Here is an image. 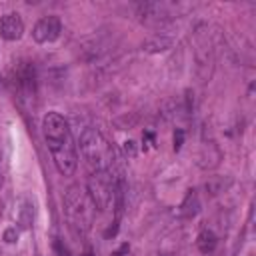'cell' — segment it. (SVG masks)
Returning a JSON list of instances; mask_svg holds the SVG:
<instances>
[{
  "mask_svg": "<svg viewBox=\"0 0 256 256\" xmlns=\"http://www.w3.org/2000/svg\"><path fill=\"white\" fill-rule=\"evenodd\" d=\"M42 136L56 170L62 176H72L78 166V152L66 118L60 112H48L42 118Z\"/></svg>",
  "mask_w": 256,
  "mask_h": 256,
  "instance_id": "1",
  "label": "cell"
},
{
  "mask_svg": "<svg viewBox=\"0 0 256 256\" xmlns=\"http://www.w3.org/2000/svg\"><path fill=\"white\" fill-rule=\"evenodd\" d=\"M94 204L88 198L86 190H82L80 186H70L64 198V212L68 218L70 228L74 230V234H86L92 226V214H94Z\"/></svg>",
  "mask_w": 256,
  "mask_h": 256,
  "instance_id": "2",
  "label": "cell"
},
{
  "mask_svg": "<svg viewBox=\"0 0 256 256\" xmlns=\"http://www.w3.org/2000/svg\"><path fill=\"white\" fill-rule=\"evenodd\" d=\"M80 152L86 160V164L92 170H104L110 168L114 160V150L104 138V134L98 128H84L80 134Z\"/></svg>",
  "mask_w": 256,
  "mask_h": 256,
  "instance_id": "3",
  "label": "cell"
},
{
  "mask_svg": "<svg viewBox=\"0 0 256 256\" xmlns=\"http://www.w3.org/2000/svg\"><path fill=\"white\" fill-rule=\"evenodd\" d=\"M116 178L110 168L104 170H92V174L86 180V194L92 200L94 208L98 212H106L112 206L114 200V188H116Z\"/></svg>",
  "mask_w": 256,
  "mask_h": 256,
  "instance_id": "4",
  "label": "cell"
},
{
  "mask_svg": "<svg viewBox=\"0 0 256 256\" xmlns=\"http://www.w3.org/2000/svg\"><path fill=\"white\" fill-rule=\"evenodd\" d=\"M12 84H14V92L18 94L20 100H32L36 96V70H34V64L22 62L14 70Z\"/></svg>",
  "mask_w": 256,
  "mask_h": 256,
  "instance_id": "5",
  "label": "cell"
},
{
  "mask_svg": "<svg viewBox=\"0 0 256 256\" xmlns=\"http://www.w3.org/2000/svg\"><path fill=\"white\" fill-rule=\"evenodd\" d=\"M62 34V22L58 16H44L36 22L34 30H32V38L38 42V44H48V42H54L58 40Z\"/></svg>",
  "mask_w": 256,
  "mask_h": 256,
  "instance_id": "6",
  "label": "cell"
},
{
  "mask_svg": "<svg viewBox=\"0 0 256 256\" xmlns=\"http://www.w3.org/2000/svg\"><path fill=\"white\" fill-rule=\"evenodd\" d=\"M24 34V20L20 18L18 12H6L0 16V36L8 42L20 40Z\"/></svg>",
  "mask_w": 256,
  "mask_h": 256,
  "instance_id": "7",
  "label": "cell"
},
{
  "mask_svg": "<svg viewBox=\"0 0 256 256\" xmlns=\"http://www.w3.org/2000/svg\"><path fill=\"white\" fill-rule=\"evenodd\" d=\"M196 60L200 68H208V64H212V48L208 42V36L198 32L196 36Z\"/></svg>",
  "mask_w": 256,
  "mask_h": 256,
  "instance_id": "8",
  "label": "cell"
},
{
  "mask_svg": "<svg viewBox=\"0 0 256 256\" xmlns=\"http://www.w3.org/2000/svg\"><path fill=\"white\" fill-rule=\"evenodd\" d=\"M198 210H200L198 194H196V190H188V194H186L184 202L180 204V214H182L184 218H192V216H196V214H198Z\"/></svg>",
  "mask_w": 256,
  "mask_h": 256,
  "instance_id": "9",
  "label": "cell"
},
{
  "mask_svg": "<svg viewBox=\"0 0 256 256\" xmlns=\"http://www.w3.org/2000/svg\"><path fill=\"white\" fill-rule=\"evenodd\" d=\"M216 244H218V240H216V234H214L212 230H202V232L198 234L196 246H198V250H200L202 254H212V252L216 250Z\"/></svg>",
  "mask_w": 256,
  "mask_h": 256,
  "instance_id": "10",
  "label": "cell"
},
{
  "mask_svg": "<svg viewBox=\"0 0 256 256\" xmlns=\"http://www.w3.org/2000/svg\"><path fill=\"white\" fill-rule=\"evenodd\" d=\"M172 46V38H168V36H154V38H150L146 44H144V48L148 50V52H158V50H166V48H170Z\"/></svg>",
  "mask_w": 256,
  "mask_h": 256,
  "instance_id": "11",
  "label": "cell"
},
{
  "mask_svg": "<svg viewBox=\"0 0 256 256\" xmlns=\"http://www.w3.org/2000/svg\"><path fill=\"white\" fill-rule=\"evenodd\" d=\"M182 142H184V130L182 128H176V132H174V150L176 152L182 148Z\"/></svg>",
  "mask_w": 256,
  "mask_h": 256,
  "instance_id": "12",
  "label": "cell"
},
{
  "mask_svg": "<svg viewBox=\"0 0 256 256\" xmlns=\"http://www.w3.org/2000/svg\"><path fill=\"white\" fill-rule=\"evenodd\" d=\"M16 238H18L16 228H8V230L4 232V240H6V242H16Z\"/></svg>",
  "mask_w": 256,
  "mask_h": 256,
  "instance_id": "13",
  "label": "cell"
},
{
  "mask_svg": "<svg viewBox=\"0 0 256 256\" xmlns=\"http://www.w3.org/2000/svg\"><path fill=\"white\" fill-rule=\"evenodd\" d=\"M126 154H130V156L136 154V150H134V142H126Z\"/></svg>",
  "mask_w": 256,
  "mask_h": 256,
  "instance_id": "14",
  "label": "cell"
},
{
  "mask_svg": "<svg viewBox=\"0 0 256 256\" xmlns=\"http://www.w3.org/2000/svg\"><path fill=\"white\" fill-rule=\"evenodd\" d=\"M126 250H128V244H122V246H120V248H118V250H116V252H114L112 256H122V254H124Z\"/></svg>",
  "mask_w": 256,
  "mask_h": 256,
  "instance_id": "15",
  "label": "cell"
}]
</instances>
